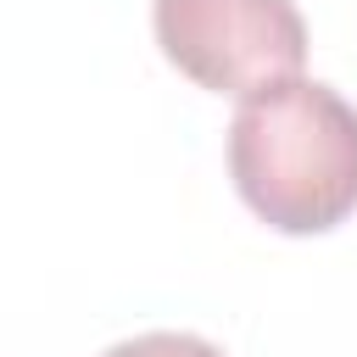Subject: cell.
Instances as JSON below:
<instances>
[{
  "label": "cell",
  "instance_id": "1",
  "mask_svg": "<svg viewBox=\"0 0 357 357\" xmlns=\"http://www.w3.org/2000/svg\"><path fill=\"white\" fill-rule=\"evenodd\" d=\"M229 178L279 234H324L357 212V106L318 78H279L240 95Z\"/></svg>",
  "mask_w": 357,
  "mask_h": 357
},
{
  "label": "cell",
  "instance_id": "2",
  "mask_svg": "<svg viewBox=\"0 0 357 357\" xmlns=\"http://www.w3.org/2000/svg\"><path fill=\"white\" fill-rule=\"evenodd\" d=\"M151 28L162 56L218 95H251L307 61L296 0H151Z\"/></svg>",
  "mask_w": 357,
  "mask_h": 357
},
{
  "label": "cell",
  "instance_id": "3",
  "mask_svg": "<svg viewBox=\"0 0 357 357\" xmlns=\"http://www.w3.org/2000/svg\"><path fill=\"white\" fill-rule=\"evenodd\" d=\"M100 357H223V346H212V340H201L190 329H151V335L106 346Z\"/></svg>",
  "mask_w": 357,
  "mask_h": 357
}]
</instances>
